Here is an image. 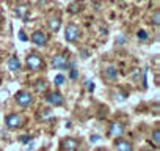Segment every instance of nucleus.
I'll list each match as a JSON object with an SVG mask.
<instances>
[{
	"mask_svg": "<svg viewBox=\"0 0 160 151\" xmlns=\"http://www.w3.org/2000/svg\"><path fill=\"white\" fill-rule=\"evenodd\" d=\"M69 77H71V79H77V71H75V69H72V71H71Z\"/></svg>",
	"mask_w": 160,
	"mask_h": 151,
	"instance_id": "nucleus-20",
	"label": "nucleus"
},
{
	"mask_svg": "<svg viewBox=\"0 0 160 151\" xmlns=\"http://www.w3.org/2000/svg\"><path fill=\"white\" fill-rule=\"evenodd\" d=\"M124 134V124L121 121H113L110 124V129H108V135L110 137H121Z\"/></svg>",
	"mask_w": 160,
	"mask_h": 151,
	"instance_id": "nucleus-7",
	"label": "nucleus"
},
{
	"mask_svg": "<svg viewBox=\"0 0 160 151\" xmlns=\"http://www.w3.org/2000/svg\"><path fill=\"white\" fill-rule=\"evenodd\" d=\"M32 41H33L36 46H46V44H47V35H46L42 30H36V32H33V35H32Z\"/></svg>",
	"mask_w": 160,
	"mask_h": 151,
	"instance_id": "nucleus-8",
	"label": "nucleus"
},
{
	"mask_svg": "<svg viewBox=\"0 0 160 151\" xmlns=\"http://www.w3.org/2000/svg\"><path fill=\"white\" fill-rule=\"evenodd\" d=\"M152 140H154L155 146H158V145H160V131H158V128L152 132Z\"/></svg>",
	"mask_w": 160,
	"mask_h": 151,
	"instance_id": "nucleus-16",
	"label": "nucleus"
},
{
	"mask_svg": "<svg viewBox=\"0 0 160 151\" xmlns=\"http://www.w3.org/2000/svg\"><path fill=\"white\" fill-rule=\"evenodd\" d=\"M21 142H22V143H27V142H30V137H27V135H21Z\"/></svg>",
	"mask_w": 160,
	"mask_h": 151,
	"instance_id": "nucleus-22",
	"label": "nucleus"
},
{
	"mask_svg": "<svg viewBox=\"0 0 160 151\" xmlns=\"http://www.w3.org/2000/svg\"><path fill=\"white\" fill-rule=\"evenodd\" d=\"M50 65L55 69H64V68H68V55L66 54H55L52 57Z\"/></svg>",
	"mask_w": 160,
	"mask_h": 151,
	"instance_id": "nucleus-3",
	"label": "nucleus"
},
{
	"mask_svg": "<svg viewBox=\"0 0 160 151\" xmlns=\"http://www.w3.org/2000/svg\"><path fill=\"white\" fill-rule=\"evenodd\" d=\"M14 13H16L18 18H24L25 13H27V7H25V5H19V7L14 8Z\"/></svg>",
	"mask_w": 160,
	"mask_h": 151,
	"instance_id": "nucleus-14",
	"label": "nucleus"
},
{
	"mask_svg": "<svg viewBox=\"0 0 160 151\" xmlns=\"http://www.w3.org/2000/svg\"><path fill=\"white\" fill-rule=\"evenodd\" d=\"M78 36H80V29H78L75 24H69V25H66V30H64V39H66L68 43H74Z\"/></svg>",
	"mask_w": 160,
	"mask_h": 151,
	"instance_id": "nucleus-2",
	"label": "nucleus"
},
{
	"mask_svg": "<svg viewBox=\"0 0 160 151\" xmlns=\"http://www.w3.org/2000/svg\"><path fill=\"white\" fill-rule=\"evenodd\" d=\"M98 140H99V135H93L91 137V142H98Z\"/></svg>",
	"mask_w": 160,
	"mask_h": 151,
	"instance_id": "nucleus-24",
	"label": "nucleus"
},
{
	"mask_svg": "<svg viewBox=\"0 0 160 151\" xmlns=\"http://www.w3.org/2000/svg\"><path fill=\"white\" fill-rule=\"evenodd\" d=\"M104 76H105V79H107L108 82H113V81H116V77H118V69H116L115 66H108V68L104 71Z\"/></svg>",
	"mask_w": 160,
	"mask_h": 151,
	"instance_id": "nucleus-10",
	"label": "nucleus"
},
{
	"mask_svg": "<svg viewBox=\"0 0 160 151\" xmlns=\"http://www.w3.org/2000/svg\"><path fill=\"white\" fill-rule=\"evenodd\" d=\"M19 38H21V41H27V36H25V33L22 30L19 32Z\"/></svg>",
	"mask_w": 160,
	"mask_h": 151,
	"instance_id": "nucleus-21",
	"label": "nucleus"
},
{
	"mask_svg": "<svg viewBox=\"0 0 160 151\" xmlns=\"http://www.w3.org/2000/svg\"><path fill=\"white\" fill-rule=\"evenodd\" d=\"M63 151H77V148H78V142L75 140V138H72V137H68L64 142H63Z\"/></svg>",
	"mask_w": 160,
	"mask_h": 151,
	"instance_id": "nucleus-9",
	"label": "nucleus"
},
{
	"mask_svg": "<svg viewBox=\"0 0 160 151\" xmlns=\"http://www.w3.org/2000/svg\"><path fill=\"white\" fill-rule=\"evenodd\" d=\"M5 124L8 129H18L22 126V117L19 113H10L5 120Z\"/></svg>",
	"mask_w": 160,
	"mask_h": 151,
	"instance_id": "nucleus-5",
	"label": "nucleus"
},
{
	"mask_svg": "<svg viewBox=\"0 0 160 151\" xmlns=\"http://www.w3.org/2000/svg\"><path fill=\"white\" fill-rule=\"evenodd\" d=\"M8 68H10L11 71H19V69H21V61H19V58L13 55V57L8 60Z\"/></svg>",
	"mask_w": 160,
	"mask_h": 151,
	"instance_id": "nucleus-13",
	"label": "nucleus"
},
{
	"mask_svg": "<svg viewBox=\"0 0 160 151\" xmlns=\"http://www.w3.org/2000/svg\"><path fill=\"white\" fill-rule=\"evenodd\" d=\"M141 151H151V149H141Z\"/></svg>",
	"mask_w": 160,
	"mask_h": 151,
	"instance_id": "nucleus-25",
	"label": "nucleus"
},
{
	"mask_svg": "<svg viewBox=\"0 0 160 151\" xmlns=\"http://www.w3.org/2000/svg\"><path fill=\"white\" fill-rule=\"evenodd\" d=\"M137 36H138V39H140V41H146V39H148V33H146L144 30H138Z\"/></svg>",
	"mask_w": 160,
	"mask_h": 151,
	"instance_id": "nucleus-17",
	"label": "nucleus"
},
{
	"mask_svg": "<svg viewBox=\"0 0 160 151\" xmlns=\"http://www.w3.org/2000/svg\"><path fill=\"white\" fill-rule=\"evenodd\" d=\"M99 151H107V149H99Z\"/></svg>",
	"mask_w": 160,
	"mask_h": 151,
	"instance_id": "nucleus-26",
	"label": "nucleus"
},
{
	"mask_svg": "<svg viewBox=\"0 0 160 151\" xmlns=\"http://www.w3.org/2000/svg\"><path fill=\"white\" fill-rule=\"evenodd\" d=\"M47 25H49V29L55 33V32H58V30H60V27H61V21H60L58 18H49Z\"/></svg>",
	"mask_w": 160,
	"mask_h": 151,
	"instance_id": "nucleus-12",
	"label": "nucleus"
},
{
	"mask_svg": "<svg viewBox=\"0 0 160 151\" xmlns=\"http://www.w3.org/2000/svg\"><path fill=\"white\" fill-rule=\"evenodd\" d=\"M35 88H36V91H46L47 82H46V81H38V82L35 84Z\"/></svg>",
	"mask_w": 160,
	"mask_h": 151,
	"instance_id": "nucleus-15",
	"label": "nucleus"
},
{
	"mask_svg": "<svg viewBox=\"0 0 160 151\" xmlns=\"http://www.w3.org/2000/svg\"><path fill=\"white\" fill-rule=\"evenodd\" d=\"M115 146H116V151H133L132 143L127 142V140H118L115 143Z\"/></svg>",
	"mask_w": 160,
	"mask_h": 151,
	"instance_id": "nucleus-11",
	"label": "nucleus"
},
{
	"mask_svg": "<svg viewBox=\"0 0 160 151\" xmlns=\"http://www.w3.org/2000/svg\"><path fill=\"white\" fill-rule=\"evenodd\" d=\"M87 85H88V87H87V88H88V90H90V91H93V90H94V84H93V82H91V84H90V82H88V84H87Z\"/></svg>",
	"mask_w": 160,
	"mask_h": 151,
	"instance_id": "nucleus-23",
	"label": "nucleus"
},
{
	"mask_svg": "<svg viewBox=\"0 0 160 151\" xmlns=\"http://www.w3.org/2000/svg\"><path fill=\"white\" fill-rule=\"evenodd\" d=\"M152 22H154V25H158V22H160V13H158V10L154 13V16H152Z\"/></svg>",
	"mask_w": 160,
	"mask_h": 151,
	"instance_id": "nucleus-19",
	"label": "nucleus"
},
{
	"mask_svg": "<svg viewBox=\"0 0 160 151\" xmlns=\"http://www.w3.org/2000/svg\"><path fill=\"white\" fill-rule=\"evenodd\" d=\"M46 101H47L50 106H53V107H60V106H63V102H64L63 96H61L58 91H50V93H47V95H46Z\"/></svg>",
	"mask_w": 160,
	"mask_h": 151,
	"instance_id": "nucleus-6",
	"label": "nucleus"
},
{
	"mask_svg": "<svg viewBox=\"0 0 160 151\" xmlns=\"http://www.w3.org/2000/svg\"><path fill=\"white\" fill-rule=\"evenodd\" d=\"M64 81H66V79H64V76H63V74H58L57 77H55V84H57V85L64 84Z\"/></svg>",
	"mask_w": 160,
	"mask_h": 151,
	"instance_id": "nucleus-18",
	"label": "nucleus"
},
{
	"mask_svg": "<svg viewBox=\"0 0 160 151\" xmlns=\"http://www.w3.org/2000/svg\"><path fill=\"white\" fill-rule=\"evenodd\" d=\"M25 63H27V68H28V69L36 71V69H39V68L42 66V58H41L38 54H30V55H27Z\"/></svg>",
	"mask_w": 160,
	"mask_h": 151,
	"instance_id": "nucleus-4",
	"label": "nucleus"
},
{
	"mask_svg": "<svg viewBox=\"0 0 160 151\" xmlns=\"http://www.w3.org/2000/svg\"><path fill=\"white\" fill-rule=\"evenodd\" d=\"M16 102L21 106V107H28L32 102H33V95L25 91V90H21L16 93Z\"/></svg>",
	"mask_w": 160,
	"mask_h": 151,
	"instance_id": "nucleus-1",
	"label": "nucleus"
}]
</instances>
